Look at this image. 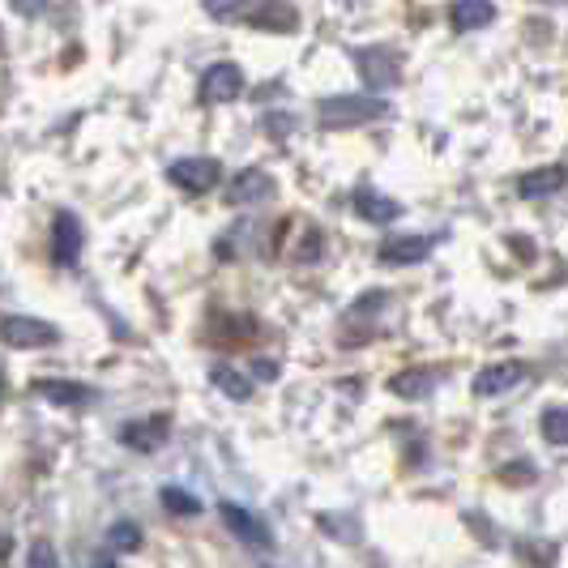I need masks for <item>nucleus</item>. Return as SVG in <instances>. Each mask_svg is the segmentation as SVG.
<instances>
[{
	"mask_svg": "<svg viewBox=\"0 0 568 568\" xmlns=\"http://www.w3.org/2000/svg\"><path fill=\"white\" fill-rule=\"evenodd\" d=\"M209 380H214V389H223L231 402H248V398H252V380L243 376L240 367L214 364V367H209Z\"/></svg>",
	"mask_w": 568,
	"mask_h": 568,
	"instance_id": "f3484780",
	"label": "nucleus"
},
{
	"mask_svg": "<svg viewBox=\"0 0 568 568\" xmlns=\"http://www.w3.org/2000/svg\"><path fill=\"white\" fill-rule=\"evenodd\" d=\"M432 385H436V376H432L428 367H410V372H398V376L389 380V389H394L398 398H423V394H432Z\"/></svg>",
	"mask_w": 568,
	"mask_h": 568,
	"instance_id": "a211bd4d",
	"label": "nucleus"
},
{
	"mask_svg": "<svg viewBox=\"0 0 568 568\" xmlns=\"http://www.w3.org/2000/svg\"><path fill=\"white\" fill-rule=\"evenodd\" d=\"M35 398H43L47 406H60V410H81V406L94 402V389L81 380H35Z\"/></svg>",
	"mask_w": 568,
	"mask_h": 568,
	"instance_id": "1a4fd4ad",
	"label": "nucleus"
},
{
	"mask_svg": "<svg viewBox=\"0 0 568 568\" xmlns=\"http://www.w3.org/2000/svg\"><path fill=\"white\" fill-rule=\"evenodd\" d=\"M81 243H86L81 218L78 214H69V209H60L56 223H52V261H56L60 270H69V265L81 257Z\"/></svg>",
	"mask_w": 568,
	"mask_h": 568,
	"instance_id": "39448f33",
	"label": "nucleus"
},
{
	"mask_svg": "<svg viewBox=\"0 0 568 568\" xmlns=\"http://www.w3.org/2000/svg\"><path fill=\"white\" fill-rule=\"evenodd\" d=\"M171 436V419L167 414H155V419H128L121 428V445L133 448V453H155V448L167 445Z\"/></svg>",
	"mask_w": 568,
	"mask_h": 568,
	"instance_id": "0eeeda50",
	"label": "nucleus"
},
{
	"mask_svg": "<svg viewBox=\"0 0 568 568\" xmlns=\"http://www.w3.org/2000/svg\"><path fill=\"white\" fill-rule=\"evenodd\" d=\"M0 342L13 347V351H39V347L60 342V329L39 321V317H4L0 321Z\"/></svg>",
	"mask_w": 568,
	"mask_h": 568,
	"instance_id": "f03ea898",
	"label": "nucleus"
},
{
	"mask_svg": "<svg viewBox=\"0 0 568 568\" xmlns=\"http://www.w3.org/2000/svg\"><path fill=\"white\" fill-rule=\"evenodd\" d=\"M538 428H543V441L568 445V406H547L543 419H538Z\"/></svg>",
	"mask_w": 568,
	"mask_h": 568,
	"instance_id": "aec40b11",
	"label": "nucleus"
},
{
	"mask_svg": "<svg viewBox=\"0 0 568 568\" xmlns=\"http://www.w3.org/2000/svg\"><path fill=\"white\" fill-rule=\"evenodd\" d=\"M0 398H4V372H0Z\"/></svg>",
	"mask_w": 568,
	"mask_h": 568,
	"instance_id": "bb28decb",
	"label": "nucleus"
},
{
	"mask_svg": "<svg viewBox=\"0 0 568 568\" xmlns=\"http://www.w3.org/2000/svg\"><path fill=\"white\" fill-rule=\"evenodd\" d=\"M218 513H223V522H227V530L240 538V543H248V547H257V552H270L274 547V534H270V526L261 522V518H252L243 504H236V500H227V504H218Z\"/></svg>",
	"mask_w": 568,
	"mask_h": 568,
	"instance_id": "423d86ee",
	"label": "nucleus"
},
{
	"mask_svg": "<svg viewBox=\"0 0 568 568\" xmlns=\"http://www.w3.org/2000/svg\"><path fill=\"white\" fill-rule=\"evenodd\" d=\"M565 184H568V167L552 162V167H534V171H526V175L518 180V193H522L526 202H538V197L560 193Z\"/></svg>",
	"mask_w": 568,
	"mask_h": 568,
	"instance_id": "9d476101",
	"label": "nucleus"
},
{
	"mask_svg": "<svg viewBox=\"0 0 568 568\" xmlns=\"http://www.w3.org/2000/svg\"><path fill=\"white\" fill-rule=\"evenodd\" d=\"M167 180H171L175 189L202 197V193H209V189L223 180V162L218 159H175L167 167Z\"/></svg>",
	"mask_w": 568,
	"mask_h": 568,
	"instance_id": "7ed1b4c3",
	"label": "nucleus"
},
{
	"mask_svg": "<svg viewBox=\"0 0 568 568\" xmlns=\"http://www.w3.org/2000/svg\"><path fill=\"white\" fill-rule=\"evenodd\" d=\"M448 22H453V31H484V26L496 22V4H487V0L453 4V9H448Z\"/></svg>",
	"mask_w": 568,
	"mask_h": 568,
	"instance_id": "dca6fc26",
	"label": "nucleus"
},
{
	"mask_svg": "<svg viewBox=\"0 0 568 568\" xmlns=\"http://www.w3.org/2000/svg\"><path fill=\"white\" fill-rule=\"evenodd\" d=\"M522 376H526V364H518V360H509V364H491L475 376V394H479V398H496V394L513 389Z\"/></svg>",
	"mask_w": 568,
	"mask_h": 568,
	"instance_id": "ddd939ff",
	"label": "nucleus"
},
{
	"mask_svg": "<svg viewBox=\"0 0 568 568\" xmlns=\"http://www.w3.org/2000/svg\"><path fill=\"white\" fill-rule=\"evenodd\" d=\"M90 568H121V565H116L112 556H94V565H90Z\"/></svg>",
	"mask_w": 568,
	"mask_h": 568,
	"instance_id": "393cba45",
	"label": "nucleus"
},
{
	"mask_svg": "<svg viewBox=\"0 0 568 568\" xmlns=\"http://www.w3.org/2000/svg\"><path fill=\"white\" fill-rule=\"evenodd\" d=\"M159 500L171 518H197V513H202V500H197L193 491H180V487H162Z\"/></svg>",
	"mask_w": 568,
	"mask_h": 568,
	"instance_id": "6ab92c4d",
	"label": "nucleus"
},
{
	"mask_svg": "<svg viewBox=\"0 0 568 568\" xmlns=\"http://www.w3.org/2000/svg\"><path fill=\"white\" fill-rule=\"evenodd\" d=\"M270 193H274V180H270L261 167H248V171H240V175L227 184V202H231V205L265 202Z\"/></svg>",
	"mask_w": 568,
	"mask_h": 568,
	"instance_id": "f8f14e48",
	"label": "nucleus"
},
{
	"mask_svg": "<svg viewBox=\"0 0 568 568\" xmlns=\"http://www.w3.org/2000/svg\"><path fill=\"white\" fill-rule=\"evenodd\" d=\"M389 107L380 99H355V94H333V99H321L317 116L329 128H347V124H364V121H380Z\"/></svg>",
	"mask_w": 568,
	"mask_h": 568,
	"instance_id": "f257e3e1",
	"label": "nucleus"
},
{
	"mask_svg": "<svg viewBox=\"0 0 568 568\" xmlns=\"http://www.w3.org/2000/svg\"><path fill=\"white\" fill-rule=\"evenodd\" d=\"M432 236H389V240L380 243V261L385 265H414V261H423L428 252H432Z\"/></svg>",
	"mask_w": 568,
	"mask_h": 568,
	"instance_id": "9b49d317",
	"label": "nucleus"
},
{
	"mask_svg": "<svg viewBox=\"0 0 568 568\" xmlns=\"http://www.w3.org/2000/svg\"><path fill=\"white\" fill-rule=\"evenodd\" d=\"M257 376H261V380H274V376H279V367L265 360V364H257Z\"/></svg>",
	"mask_w": 568,
	"mask_h": 568,
	"instance_id": "b1692460",
	"label": "nucleus"
},
{
	"mask_svg": "<svg viewBox=\"0 0 568 568\" xmlns=\"http://www.w3.org/2000/svg\"><path fill=\"white\" fill-rule=\"evenodd\" d=\"M243 18L261 31H274V35H286V31L299 26V13L286 9V4H257V9H243Z\"/></svg>",
	"mask_w": 568,
	"mask_h": 568,
	"instance_id": "2eb2a0df",
	"label": "nucleus"
},
{
	"mask_svg": "<svg viewBox=\"0 0 568 568\" xmlns=\"http://www.w3.org/2000/svg\"><path fill=\"white\" fill-rule=\"evenodd\" d=\"M107 547H112V552H137V547H141V526L116 522V526L107 530Z\"/></svg>",
	"mask_w": 568,
	"mask_h": 568,
	"instance_id": "412c9836",
	"label": "nucleus"
},
{
	"mask_svg": "<svg viewBox=\"0 0 568 568\" xmlns=\"http://www.w3.org/2000/svg\"><path fill=\"white\" fill-rule=\"evenodd\" d=\"M355 65H360V78L372 90H385V86H394V81L402 78L398 52H389V47H364V52H355Z\"/></svg>",
	"mask_w": 568,
	"mask_h": 568,
	"instance_id": "6e6552de",
	"label": "nucleus"
},
{
	"mask_svg": "<svg viewBox=\"0 0 568 568\" xmlns=\"http://www.w3.org/2000/svg\"><path fill=\"white\" fill-rule=\"evenodd\" d=\"M205 13H209V18H218V22H227V18H243L240 4H205Z\"/></svg>",
	"mask_w": 568,
	"mask_h": 568,
	"instance_id": "5701e85b",
	"label": "nucleus"
},
{
	"mask_svg": "<svg viewBox=\"0 0 568 568\" xmlns=\"http://www.w3.org/2000/svg\"><path fill=\"white\" fill-rule=\"evenodd\" d=\"M26 568H60L56 547H52L47 538H35V543H31V556H26Z\"/></svg>",
	"mask_w": 568,
	"mask_h": 568,
	"instance_id": "4be33fe9",
	"label": "nucleus"
},
{
	"mask_svg": "<svg viewBox=\"0 0 568 568\" xmlns=\"http://www.w3.org/2000/svg\"><path fill=\"white\" fill-rule=\"evenodd\" d=\"M351 205H355V214H360L364 223H394V218L402 214V205L394 202V197L372 193V189H360V193L351 197Z\"/></svg>",
	"mask_w": 568,
	"mask_h": 568,
	"instance_id": "4468645a",
	"label": "nucleus"
},
{
	"mask_svg": "<svg viewBox=\"0 0 568 568\" xmlns=\"http://www.w3.org/2000/svg\"><path fill=\"white\" fill-rule=\"evenodd\" d=\"M243 90V73L240 65H231V60H218V65H209L197 81V99L202 103H236Z\"/></svg>",
	"mask_w": 568,
	"mask_h": 568,
	"instance_id": "20e7f679",
	"label": "nucleus"
},
{
	"mask_svg": "<svg viewBox=\"0 0 568 568\" xmlns=\"http://www.w3.org/2000/svg\"><path fill=\"white\" fill-rule=\"evenodd\" d=\"M4 556H9V538H0V560H4Z\"/></svg>",
	"mask_w": 568,
	"mask_h": 568,
	"instance_id": "a878e982",
	"label": "nucleus"
}]
</instances>
